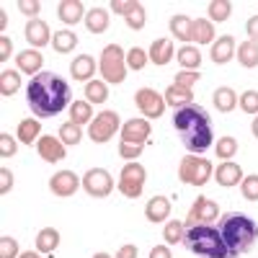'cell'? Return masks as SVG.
I'll return each mask as SVG.
<instances>
[{"mask_svg":"<svg viewBox=\"0 0 258 258\" xmlns=\"http://www.w3.org/2000/svg\"><path fill=\"white\" fill-rule=\"evenodd\" d=\"M16 137H18V142H24V145H34V142H39L41 140V121L34 116H29V119H24V121H18V129H16Z\"/></svg>","mask_w":258,"mask_h":258,"instance_id":"484cf974","label":"cell"},{"mask_svg":"<svg viewBox=\"0 0 258 258\" xmlns=\"http://www.w3.org/2000/svg\"><path fill=\"white\" fill-rule=\"evenodd\" d=\"M85 101H88L91 106L96 103H106V98H109V85H106L103 80H91V83H85Z\"/></svg>","mask_w":258,"mask_h":258,"instance_id":"e575fe53","label":"cell"},{"mask_svg":"<svg viewBox=\"0 0 258 258\" xmlns=\"http://www.w3.org/2000/svg\"><path fill=\"white\" fill-rule=\"evenodd\" d=\"M145 217L153 225L168 222V217H170V199L168 197H153L145 204Z\"/></svg>","mask_w":258,"mask_h":258,"instance_id":"7402d4cb","label":"cell"},{"mask_svg":"<svg viewBox=\"0 0 258 258\" xmlns=\"http://www.w3.org/2000/svg\"><path fill=\"white\" fill-rule=\"evenodd\" d=\"M243 178H245L243 168H240L238 163H232V160L220 163V165H217V170H214V181H217L222 188H232V186H238Z\"/></svg>","mask_w":258,"mask_h":258,"instance_id":"2e32d148","label":"cell"},{"mask_svg":"<svg viewBox=\"0 0 258 258\" xmlns=\"http://www.w3.org/2000/svg\"><path fill=\"white\" fill-rule=\"evenodd\" d=\"M238 106H240V109H243L245 114L258 116V91H245V93H240Z\"/></svg>","mask_w":258,"mask_h":258,"instance_id":"b9f144b4","label":"cell"},{"mask_svg":"<svg viewBox=\"0 0 258 258\" xmlns=\"http://www.w3.org/2000/svg\"><path fill=\"white\" fill-rule=\"evenodd\" d=\"M16 155V140L8 132H0V158H13Z\"/></svg>","mask_w":258,"mask_h":258,"instance_id":"7dc6e473","label":"cell"},{"mask_svg":"<svg viewBox=\"0 0 258 258\" xmlns=\"http://www.w3.org/2000/svg\"><path fill=\"white\" fill-rule=\"evenodd\" d=\"M64 147L59 137H52V135H41V140L36 142V153L44 163H59L64 158Z\"/></svg>","mask_w":258,"mask_h":258,"instance_id":"9a60e30c","label":"cell"},{"mask_svg":"<svg viewBox=\"0 0 258 258\" xmlns=\"http://www.w3.org/2000/svg\"><path fill=\"white\" fill-rule=\"evenodd\" d=\"M135 106L142 114V119H160L165 111V98L155 91V88H140L135 93Z\"/></svg>","mask_w":258,"mask_h":258,"instance_id":"8fae6325","label":"cell"},{"mask_svg":"<svg viewBox=\"0 0 258 258\" xmlns=\"http://www.w3.org/2000/svg\"><path fill=\"white\" fill-rule=\"evenodd\" d=\"M119 132H121V119H119V114L111 111V109H106V111L96 114V119L88 124V132H85V135L91 137V142L103 145V142H109L114 135H119Z\"/></svg>","mask_w":258,"mask_h":258,"instance_id":"ba28073f","label":"cell"},{"mask_svg":"<svg viewBox=\"0 0 258 258\" xmlns=\"http://www.w3.org/2000/svg\"><path fill=\"white\" fill-rule=\"evenodd\" d=\"M80 186H83V181L73 173V170H59V173H54L49 178V191L54 194V197H62V199L75 197V191Z\"/></svg>","mask_w":258,"mask_h":258,"instance_id":"7c38bea8","label":"cell"},{"mask_svg":"<svg viewBox=\"0 0 258 258\" xmlns=\"http://www.w3.org/2000/svg\"><path fill=\"white\" fill-rule=\"evenodd\" d=\"M212 101H214L220 114H230V111H235V106H238V93H235L232 88H227V85H222V88L214 91Z\"/></svg>","mask_w":258,"mask_h":258,"instance_id":"4316f807","label":"cell"},{"mask_svg":"<svg viewBox=\"0 0 258 258\" xmlns=\"http://www.w3.org/2000/svg\"><path fill=\"white\" fill-rule=\"evenodd\" d=\"M13 188V173L8 168H0V194H8Z\"/></svg>","mask_w":258,"mask_h":258,"instance_id":"f907efd6","label":"cell"},{"mask_svg":"<svg viewBox=\"0 0 258 258\" xmlns=\"http://www.w3.org/2000/svg\"><path fill=\"white\" fill-rule=\"evenodd\" d=\"M93 258H114V255H109V253H96Z\"/></svg>","mask_w":258,"mask_h":258,"instance_id":"680465c9","label":"cell"},{"mask_svg":"<svg viewBox=\"0 0 258 258\" xmlns=\"http://www.w3.org/2000/svg\"><path fill=\"white\" fill-rule=\"evenodd\" d=\"M52 47H54L57 54H68V52H73V49L78 47V36H75V31H70V29L54 31V36H52Z\"/></svg>","mask_w":258,"mask_h":258,"instance_id":"1f68e13d","label":"cell"},{"mask_svg":"<svg viewBox=\"0 0 258 258\" xmlns=\"http://www.w3.org/2000/svg\"><path fill=\"white\" fill-rule=\"evenodd\" d=\"M183 245L197 253L202 258H232L225 240H222V232L220 227L214 225H197V227H188L186 230V238H183Z\"/></svg>","mask_w":258,"mask_h":258,"instance_id":"277c9868","label":"cell"},{"mask_svg":"<svg viewBox=\"0 0 258 258\" xmlns=\"http://www.w3.org/2000/svg\"><path fill=\"white\" fill-rule=\"evenodd\" d=\"M220 232H222V240L230 250L232 258H238L240 253L250 250V245L258 238V225L243 212H230L220 220Z\"/></svg>","mask_w":258,"mask_h":258,"instance_id":"3957f363","label":"cell"},{"mask_svg":"<svg viewBox=\"0 0 258 258\" xmlns=\"http://www.w3.org/2000/svg\"><path fill=\"white\" fill-rule=\"evenodd\" d=\"M212 178H214V168L207 158H202V155H183L181 158V163H178V181L181 183L202 188Z\"/></svg>","mask_w":258,"mask_h":258,"instance_id":"8992f818","label":"cell"},{"mask_svg":"<svg viewBox=\"0 0 258 258\" xmlns=\"http://www.w3.org/2000/svg\"><path fill=\"white\" fill-rule=\"evenodd\" d=\"M24 36H26V41H29V47H31V49H41V47H47V44H49L54 34L49 31V26H47L41 18H34V21H29V24H26Z\"/></svg>","mask_w":258,"mask_h":258,"instance_id":"5bb4252c","label":"cell"},{"mask_svg":"<svg viewBox=\"0 0 258 258\" xmlns=\"http://www.w3.org/2000/svg\"><path fill=\"white\" fill-rule=\"evenodd\" d=\"M124 21H126V26L132 29V31H142V29H145V24H147V13H145L142 3H137V8H135L132 13H129Z\"/></svg>","mask_w":258,"mask_h":258,"instance_id":"60d3db41","label":"cell"},{"mask_svg":"<svg viewBox=\"0 0 258 258\" xmlns=\"http://www.w3.org/2000/svg\"><path fill=\"white\" fill-rule=\"evenodd\" d=\"M13 52V41L8 36H0V62H8Z\"/></svg>","mask_w":258,"mask_h":258,"instance_id":"816d5d0a","label":"cell"},{"mask_svg":"<svg viewBox=\"0 0 258 258\" xmlns=\"http://www.w3.org/2000/svg\"><path fill=\"white\" fill-rule=\"evenodd\" d=\"M21 91V73L18 70H3L0 73V96H16Z\"/></svg>","mask_w":258,"mask_h":258,"instance_id":"836d02e7","label":"cell"},{"mask_svg":"<svg viewBox=\"0 0 258 258\" xmlns=\"http://www.w3.org/2000/svg\"><path fill=\"white\" fill-rule=\"evenodd\" d=\"M147 54H150V62L155 64V68H165V64L176 57V49H173V39H155L153 44H150V49H147Z\"/></svg>","mask_w":258,"mask_h":258,"instance_id":"ac0fdd59","label":"cell"},{"mask_svg":"<svg viewBox=\"0 0 258 258\" xmlns=\"http://www.w3.org/2000/svg\"><path fill=\"white\" fill-rule=\"evenodd\" d=\"M85 11L83 3H78V0H62V3L57 6V16L62 24H68V26H75L80 24V21H85Z\"/></svg>","mask_w":258,"mask_h":258,"instance_id":"603a6c76","label":"cell"},{"mask_svg":"<svg viewBox=\"0 0 258 258\" xmlns=\"http://www.w3.org/2000/svg\"><path fill=\"white\" fill-rule=\"evenodd\" d=\"M109 11L106 8H93L85 13V29H88L91 34H103L106 29H109Z\"/></svg>","mask_w":258,"mask_h":258,"instance_id":"83f0119b","label":"cell"},{"mask_svg":"<svg viewBox=\"0 0 258 258\" xmlns=\"http://www.w3.org/2000/svg\"><path fill=\"white\" fill-rule=\"evenodd\" d=\"M191 24H194V21L188 18V16H173V18H170V34H173L178 41H183V44H191Z\"/></svg>","mask_w":258,"mask_h":258,"instance_id":"d6a6232c","label":"cell"},{"mask_svg":"<svg viewBox=\"0 0 258 258\" xmlns=\"http://www.w3.org/2000/svg\"><path fill=\"white\" fill-rule=\"evenodd\" d=\"M121 142H129V145H145L153 135V129H150V121L147 119H129L121 124Z\"/></svg>","mask_w":258,"mask_h":258,"instance_id":"4fadbf2b","label":"cell"},{"mask_svg":"<svg viewBox=\"0 0 258 258\" xmlns=\"http://www.w3.org/2000/svg\"><path fill=\"white\" fill-rule=\"evenodd\" d=\"M142 147L145 145H129V142H119V155L126 160V163H132L142 155Z\"/></svg>","mask_w":258,"mask_h":258,"instance_id":"bcb514c9","label":"cell"},{"mask_svg":"<svg viewBox=\"0 0 258 258\" xmlns=\"http://www.w3.org/2000/svg\"><path fill=\"white\" fill-rule=\"evenodd\" d=\"M57 137L62 140L64 147H78L80 140H83V126L73 124V121H64L59 129H57Z\"/></svg>","mask_w":258,"mask_h":258,"instance_id":"d590c367","label":"cell"},{"mask_svg":"<svg viewBox=\"0 0 258 258\" xmlns=\"http://www.w3.org/2000/svg\"><path fill=\"white\" fill-rule=\"evenodd\" d=\"M207 13H209L212 24H222V21H227L232 16V3L230 0H212L207 6Z\"/></svg>","mask_w":258,"mask_h":258,"instance_id":"8d00e7d4","label":"cell"},{"mask_svg":"<svg viewBox=\"0 0 258 258\" xmlns=\"http://www.w3.org/2000/svg\"><path fill=\"white\" fill-rule=\"evenodd\" d=\"M41 68H44V57H41L39 49H26V52H18L16 54V70L18 73H26L31 78H36L41 73Z\"/></svg>","mask_w":258,"mask_h":258,"instance_id":"e0dca14e","label":"cell"},{"mask_svg":"<svg viewBox=\"0 0 258 258\" xmlns=\"http://www.w3.org/2000/svg\"><path fill=\"white\" fill-rule=\"evenodd\" d=\"M235 52H238V47H235V39H232L230 34H225V36H220V39H214V44H212V49H209V59H212L214 64H227V62L235 57Z\"/></svg>","mask_w":258,"mask_h":258,"instance_id":"d6986e66","label":"cell"},{"mask_svg":"<svg viewBox=\"0 0 258 258\" xmlns=\"http://www.w3.org/2000/svg\"><path fill=\"white\" fill-rule=\"evenodd\" d=\"M235 57H238V62L243 64L245 70H253L258 68V44L255 41H243V44H238V52H235Z\"/></svg>","mask_w":258,"mask_h":258,"instance_id":"4dcf8cb0","label":"cell"},{"mask_svg":"<svg viewBox=\"0 0 258 258\" xmlns=\"http://www.w3.org/2000/svg\"><path fill=\"white\" fill-rule=\"evenodd\" d=\"M145 181H147V170H145V165H140L137 160H132V163H126V165L121 168L119 181H116V188H119L121 197H126V199H137V197H142Z\"/></svg>","mask_w":258,"mask_h":258,"instance_id":"52a82bcc","label":"cell"},{"mask_svg":"<svg viewBox=\"0 0 258 258\" xmlns=\"http://www.w3.org/2000/svg\"><path fill=\"white\" fill-rule=\"evenodd\" d=\"M199 78H202V73H199V70H181V73L176 75V80H173V83H176V85H181V88H188V91H191L194 85H197V80H199Z\"/></svg>","mask_w":258,"mask_h":258,"instance_id":"f6af8a7d","label":"cell"},{"mask_svg":"<svg viewBox=\"0 0 258 258\" xmlns=\"http://www.w3.org/2000/svg\"><path fill=\"white\" fill-rule=\"evenodd\" d=\"M98 73L106 85H119L126 78V52L119 44H106L98 59Z\"/></svg>","mask_w":258,"mask_h":258,"instance_id":"5b68a950","label":"cell"},{"mask_svg":"<svg viewBox=\"0 0 258 258\" xmlns=\"http://www.w3.org/2000/svg\"><path fill=\"white\" fill-rule=\"evenodd\" d=\"M217 217H220L217 202H212V199H207V197H197V202L191 204V209H188V214H186L183 225H186V230H188V227H197V225H212Z\"/></svg>","mask_w":258,"mask_h":258,"instance_id":"30bf717a","label":"cell"},{"mask_svg":"<svg viewBox=\"0 0 258 258\" xmlns=\"http://www.w3.org/2000/svg\"><path fill=\"white\" fill-rule=\"evenodd\" d=\"M96 116H93V106L88 101H73L70 103V121L78 124V126H85V124H91Z\"/></svg>","mask_w":258,"mask_h":258,"instance_id":"f1b7e54d","label":"cell"},{"mask_svg":"<svg viewBox=\"0 0 258 258\" xmlns=\"http://www.w3.org/2000/svg\"><path fill=\"white\" fill-rule=\"evenodd\" d=\"M150 258H173V253H170V245H155L150 250Z\"/></svg>","mask_w":258,"mask_h":258,"instance_id":"11a10c76","label":"cell"},{"mask_svg":"<svg viewBox=\"0 0 258 258\" xmlns=\"http://www.w3.org/2000/svg\"><path fill=\"white\" fill-rule=\"evenodd\" d=\"M26 103L36 119L57 116L73 103L70 85L64 78L54 73H39L36 78H31L29 88H26Z\"/></svg>","mask_w":258,"mask_h":258,"instance_id":"6da1fadb","label":"cell"},{"mask_svg":"<svg viewBox=\"0 0 258 258\" xmlns=\"http://www.w3.org/2000/svg\"><path fill=\"white\" fill-rule=\"evenodd\" d=\"M214 34H217V31H214V24H212V21L209 18H197V21H194V24H191V41H197V47L202 44H214Z\"/></svg>","mask_w":258,"mask_h":258,"instance_id":"cb8c5ba5","label":"cell"},{"mask_svg":"<svg viewBox=\"0 0 258 258\" xmlns=\"http://www.w3.org/2000/svg\"><path fill=\"white\" fill-rule=\"evenodd\" d=\"M137 255H140V248H137L135 243H126V245L119 248V253H116L114 258H137Z\"/></svg>","mask_w":258,"mask_h":258,"instance_id":"f5cc1de1","label":"cell"},{"mask_svg":"<svg viewBox=\"0 0 258 258\" xmlns=\"http://www.w3.org/2000/svg\"><path fill=\"white\" fill-rule=\"evenodd\" d=\"M18 11L34 21V18H36V13L41 11V3H39V0H18Z\"/></svg>","mask_w":258,"mask_h":258,"instance_id":"c3c4849f","label":"cell"},{"mask_svg":"<svg viewBox=\"0 0 258 258\" xmlns=\"http://www.w3.org/2000/svg\"><path fill=\"white\" fill-rule=\"evenodd\" d=\"M21 250H18V240L11 238V235H3L0 238V258H18Z\"/></svg>","mask_w":258,"mask_h":258,"instance_id":"ee69618b","label":"cell"},{"mask_svg":"<svg viewBox=\"0 0 258 258\" xmlns=\"http://www.w3.org/2000/svg\"><path fill=\"white\" fill-rule=\"evenodd\" d=\"M245 31H248V39L255 41L258 44V16H250L248 18V24H245Z\"/></svg>","mask_w":258,"mask_h":258,"instance_id":"db71d44e","label":"cell"},{"mask_svg":"<svg viewBox=\"0 0 258 258\" xmlns=\"http://www.w3.org/2000/svg\"><path fill=\"white\" fill-rule=\"evenodd\" d=\"M176 59L183 70H199L202 64V52L194 47V44H183L181 49H176Z\"/></svg>","mask_w":258,"mask_h":258,"instance_id":"f546056e","label":"cell"},{"mask_svg":"<svg viewBox=\"0 0 258 258\" xmlns=\"http://www.w3.org/2000/svg\"><path fill=\"white\" fill-rule=\"evenodd\" d=\"M34 245H36V250H39L41 255H52V253L57 250V245H59V230H54V227H41V230L36 232Z\"/></svg>","mask_w":258,"mask_h":258,"instance_id":"d4e9b609","label":"cell"},{"mask_svg":"<svg viewBox=\"0 0 258 258\" xmlns=\"http://www.w3.org/2000/svg\"><path fill=\"white\" fill-rule=\"evenodd\" d=\"M137 8V3H135V0H111V11L114 13H119V16H129V13H132Z\"/></svg>","mask_w":258,"mask_h":258,"instance_id":"681fc988","label":"cell"},{"mask_svg":"<svg viewBox=\"0 0 258 258\" xmlns=\"http://www.w3.org/2000/svg\"><path fill=\"white\" fill-rule=\"evenodd\" d=\"M147 62H150V54H147L142 47H132V49L126 52V70L140 73V70L147 68Z\"/></svg>","mask_w":258,"mask_h":258,"instance_id":"f35d334b","label":"cell"},{"mask_svg":"<svg viewBox=\"0 0 258 258\" xmlns=\"http://www.w3.org/2000/svg\"><path fill=\"white\" fill-rule=\"evenodd\" d=\"M18 258H41V253L34 248V250H21V255Z\"/></svg>","mask_w":258,"mask_h":258,"instance_id":"9f6ffc18","label":"cell"},{"mask_svg":"<svg viewBox=\"0 0 258 258\" xmlns=\"http://www.w3.org/2000/svg\"><path fill=\"white\" fill-rule=\"evenodd\" d=\"M163 238H165V245L183 243V238H186V225H183L181 220H168L165 227H163Z\"/></svg>","mask_w":258,"mask_h":258,"instance_id":"74e56055","label":"cell"},{"mask_svg":"<svg viewBox=\"0 0 258 258\" xmlns=\"http://www.w3.org/2000/svg\"><path fill=\"white\" fill-rule=\"evenodd\" d=\"M83 191L93 199H103L114 191V178L106 168H91L88 173L83 176Z\"/></svg>","mask_w":258,"mask_h":258,"instance_id":"9c48e42d","label":"cell"},{"mask_svg":"<svg viewBox=\"0 0 258 258\" xmlns=\"http://www.w3.org/2000/svg\"><path fill=\"white\" fill-rule=\"evenodd\" d=\"M96 70H98V62H96L91 54H78V57L73 59V64H70L73 80H80V83H91Z\"/></svg>","mask_w":258,"mask_h":258,"instance_id":"ffe728a7","label":"cell"},{"mask_svg":"<svg viewBox=\"0 0 258 258\" xmlns=\"http://www.w3.org/2000/svg\"><path fill=\"white\" fill-rule=\"evenodd\" d=\"M163 98H165V106H170V109H176V111H181V109H186V106L194 103V93L188 88H181V85H176V83L168 85Z\"/></svg>","mask_w":258,"mask_h":258,"instance_id":"44dd1931","label":"cell"},{"mask_svg":"<svg viewBox=\"0 0 258 258\" xmlns=\"http://www.w3.org/2000/svg\"><path fill=\"white\" fill-rule=\"evenodd\" d=\"M173 126L176 132L181 135L183 147L188 150L191 155H202L212 147L214 142V132H212V119L207 114L204 106L191 103L186 109L173 114Z\"/></svg>","mask_w":258,"mask_h":258,"instance_id":"7a4b0ae2","label":"cell"},{"mask_svg":"<svg viewBox=\"0 0 258 258\" xmlns=\"http://www.w3.org/2000/svg\"><path fill=\"white\" fill-rule=\"evenodd\" d=\"M240 194H243L248 202H258V173L245 176V178L240 181Z\"/></svg>","mask_w":258,"mask_h":258,"instance_id":"7bdbcfd3","label":"cell"},{"mask_svg":"<svg viewBox=\"0 0 258 258\" xmlns=\"http://www.w3.org/2000/svg\"><path fill=\"white\" fill-rule=\"evenodd\" d=\"M217 158H222V160H230L232 155H238V140L235 137H230V135H225V137H220L217 140Z\"/></svg>","mask_w":258,"mask_h":258,"instance_id":"ab89813d","label":"cell"},{"mask_svg":"<svg viewBox=\"0 0 258 258\" xmlns=\"http://www.w3.org/2000/svg\"><path fill=\"white\" fill-rule=\"evenodd\" d=\"M250 132H253V137L258 140V116L253 119V124H250Z\"/></svg>","mask_w":258,"mask_h":258,"instance_id":"6f0895ef","label":"cell"}]
</instances>
